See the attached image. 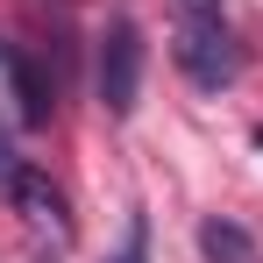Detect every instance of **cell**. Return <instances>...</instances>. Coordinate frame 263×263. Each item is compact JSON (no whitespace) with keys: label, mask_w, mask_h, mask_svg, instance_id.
<instances>
[{"label":"cell","mask_w":263,"mask_h":263,"mask_svg":"<svg viewBox=\"0 0 263 263\" xmlns=\"http://www.w3.org/2000/svg\"><path fill=\"white\" fill-rule=\"evenodd\" d=\"M178 14H220V0H178Z\"/></svg>","instance_id":"ba28073f"},{"label":"cell","mask_w":263,"mask_h":263,"mask_svg":"<svg viewBox=\"0 0 263 263\" xmlns=\"http://www.w3.org/2000/svg\"><path fill=\"white\" fill-rule=\"evenodd\" d=\"M107 263H149V214H128V235H121V249Z\"/></svg>","instance_id":"8992f818"},{"label":"cell","mask_w":263,"mask_h":263,"mask_svg":"<svg viewBox=\"0 0 263 263\" xmlns=\"http://www.w3.org/2000/svg\"><path fill=\"white\" fill-rule=\"evenodd\" d=\"M7 79H14V100H22V121L43 128V121H50V86L36 79V64H29L22 50H7Z\"/></svg>","instance_id":"5b68a950"},{"label":"cell","mask_w":263,"mask_h":263,"mask_svg":"<svg viewBox=\"0 0 263 263\" xmlns=\"http://www.w3.org/2000/svg\"><path fill=\"white\" fill-rule=\"evenodd\" d=\"M171 57H178V71L199 92H228L242 79V43H235V29H228V14H178Z\"/></svg>","instance_id":"7a4b0ae2"},{"label":"cell","mask_w":263,"mask_h":263,"mask_svg":"<svg viewBox=\"0 0 263 263\" xmlns=\"http://www.w3.org/2000/svg\"><path fill=\"white\" fill-rule=\"evenodd\" d=\"M7 199L22 206V220H36V228H50V235H71V206H64V192H57V178H50V171L22 164L14 185H7Z\"/></svg>","instance_id":"3957f363"},{"label":"cell","mask_w":263,"mask_h":263,"mask_svg":"<svg viewBox=\"0 0 263 263\" xmlns=\"http://www.w3.org/2000/svg\"><path fill=\"white\" fill-rule=\"evenodd\" d=\"M199 256H206V263H263V249H256V235H249L242 220L206 214V220H199Z\"/></svg>","instance_id":"277c9868"},{"label":"cell","mask_w":263,"mask_h":263,"mask_svg":"<svg viewBox=\"0 0 263 263\" xmlns=\"http://www.w3.org/2000/svg\"><path fill=\"white\" fill-rule=\"evenodd\" d=\"M256 149H263V128H256Z\"/></svg>","instance_id":"9c48e42d"},{"label":"cell","mask_w":263,"mask_h":263,"mask_svg":"<svg viewBox=\"0 0 263 263\" xmlns=\"http://www.w3.org/2000/svg\"><path fill=\"white\" fill-rule=\"evenodd\" d=\"M14 171H22V157H14V135H7V121H0V192L14 185Z\"/></svg>","instance_id":"52a82bcc"},{"label":"cell","mask_w":263,"mask_h":263,"mask_svg":"<svg viewBox=\"0 0 263 263\" xmlns=\"http://www.w3.org/2000/svg\"><path fill=\"white\" fill-rule=\"evenodd\" d=\"M142 29H135L128 7H114L107 14V29H100V57H92V92H100V114L107 121H128L135 100H142Z\"/></svg>","instance_id":"6da1fadb"}]
</instances>
